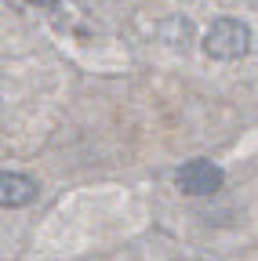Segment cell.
Masks as SVG:
<instances>
[{
	"label": "cell",
	"instance_id": "cell-1",
	"mask_svg": "<svg viewBox=\"0 0 258 261\" xmlns=\"http://www.w3.org/2000/svg\"><path fill=\"white\" fill-rule=\"evenodd\" d=\"M251 47V29L240 18H215L204 33V55L215 62H237Z\"/></svg>",
	"mask_w": 258,
	"mask_h": 261
},
{
	"label": "cell",
	"instance_id": "cell-2",
	"mask_svg": "<svg viewBox=\"0 0 258 261\" xmlns=\"http://www.w3.org/2000/svg\"><path fill=\"white\" fill-rule=\"evenodd\" d=\"M222 181H225V174L211 160H189L178 171V189L185 196H211V192L222 189Z\"/></svg>",
	"mask_w": 258,
	"mask_h": 261
},
{
	"label": "cell",
	"instance_id": "cell-4",
	"mask_svg": "<svg viewBox=\"0 0 258 261\" xmlns=\"http://www.w3.org/2000/svg\"><path fill=\"white\" fill-rule=\"evenodd\" d=\"M29 4H37V8H55L58 0H29Z\"/></svg>",
	"mask_w": 258,
	"mask_h": 261
},
{
	"label": "cell",
	"instance_id": "cell-3",
	"mask_svg": "<svg viewBox=\"0 0 258 261\" xmlns=\"http://www.w3.org/2000/svg\"><path fill=\"white\" fill-rule=\"evenodd\" d=\"M33 196H37V181L33 178L15 174V171L0 174V203L4 207H26V203H33Z\"/></svg>",
	"mask_w": 258,
	"mask_h": 261
}]
</instances>
